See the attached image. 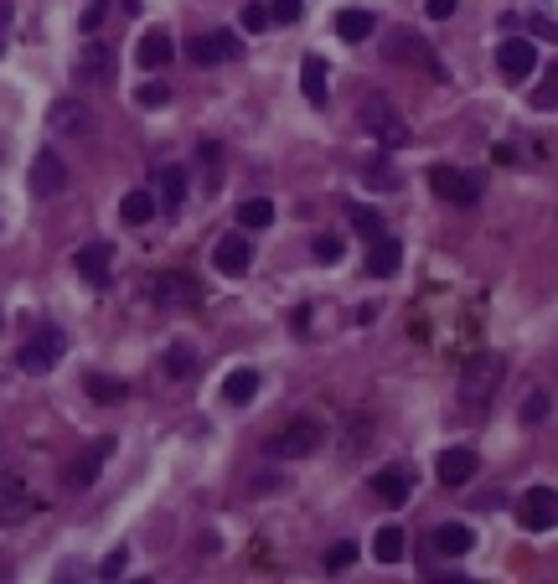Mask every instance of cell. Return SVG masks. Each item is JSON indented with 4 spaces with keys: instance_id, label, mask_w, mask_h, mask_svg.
<instances>
[{
    "instance_id": "48",
    "label": "cell",
    "mask_w": 558,
    "mask_h": 584,
    "mask_svg": "<svg viewBox=\"0 0 558 584\" xmlns=\"http://www.w3.org/2000/svg\"><path fill=\"white\" fill-rule=\"evenodd\" d=\"M11 21V0H0V26H6Z\"/></svg>"
},
{
    "instance_id": "21",
    "label": "cell",
    "mask_w": 558,
    "mask_h": 584,
    "mask_svg": "<svg viewBox=\"0 0 558 584\" xmlns=\"http://www.w3.org/2000/svg\"><path fill=\"white\" fill-rule=\"evenodd\" d=\"M83 393L93 398V404H124V398H130V383L109 378V373H83Z\"/></svg>"
},
{
    "instance_id": "44",
    "label": "cell",
    "mask_w": 558,
    "mask_h": 584,
    "mask_svg": "<svg viewBox=\"0 0 558 584\" xmlns=\"http://www.w3.org/2000/svg\"><path fill=\"white\" fill-rule=\"evenodd\" d=\"M367 181H372V187H398V176L388 166H367Z\"/></svg>"
},
{
    "instance_id": "19",
    "label": "cell",
    "mask_w": 558,
    "mask_h": 584,
    "mask_svg": "<svg viewBox=\"0 0 558 584\" xmlns=\"http://www.w3.org/2000/svg\"><path fill=\"white\" fill-rule=\"evenodd\" d=\"M176 57V42H171V32H145L140 37V47H135V63L145 68V73H161L166 63Z\"/></svg>"
},
{
    "instance_id": "37",
    "label": "cell",
    "mask_w": 558,
    "mask_h": 584,
    "mask_svg": "<svg viewBox=\"0 0 558 584\" xmlns=\"http://www.w3.org/2000/svg\"><path fill=\"white\" fill-rule=\"evenodd\" d=\"M310 254H316V264H336L341 254H347V243H341V238H331V233H321L316 243H310Z\"/></svg>"
},
{
    "instance_id": "11",
    "label": "cell",
    "mask_w": 558,
    "mask_h": 584,
    "mask_svg": "<svg viewBox=\"0 0 558 584\" xmlns=\"http://www.w3.org/2000/svg\"><path fill=\"white\" fill-rule=\"evenodd\" d=\"M533 68H538V52H533L527 37H507L502 47H496V73H502L507 83H522Z\"/></svg>"
},
{
    "instance_id": "15",
    "label": "cell",
    "mask_w": 558,
    "mask_h": 584,
    "mask_svg": "<svg viewBox=\"0 0 558 584\" xmlns=\"http://www.w3.org/2000/svg\"><path fill=\"white\" fill-rule=\"evenodd\" d=\"M212 264H217V274H248V264H254V243H248L243 233H228V238H217V249H212Z\"/></svg>"
},
{
    "instance_id": "27",
    "label": "cell",
    "mask_w": 558,
    "mask_h": 584,
    "mask_svg": "<svg viewBox=\"0 0 558 584\" xmlns=\"http://www.w3.org/2000/svg\"><path fill=\"white\" fill-rule=\"evenodd\" d=\"M372 32H378L372 11H341V16H336V37H341V42H367Z\"/></svg>"
},
{
    "instance_id": "42",
    "label": "cell",
    "mask_w": 558,
    "mask_h": 584,
    "mask_svg": "<svg viewBox=\"0 0 558 584\" xmlns=\"http://www.w3.org/2000/svg\"><path fill=\"white\" fill-rule=\"evenodd\" d=\"M124 569H130V548H114V553H109V559L99 564V579H119Z\"/></svg>"
},
{
    "instance_id": "3",
    "label": "cell",
    "mask_w": 558,
    "mask_h": 584,
    "mask_svg": "<svg viewBox=\"0 0 558 584\" xmlns=\"http://www.w3.org/2000/svg\"><path fill=\"white\" fill-rule=\"evenodd\" d=\"M357 119H362V130L378 140L383 150H398V145H409V125H403V114L388 94H367L357 104Z\"/></svg>"
},
{
    "instance_id": "16",
    "label": "cell",
    "mask_w": 558,
    "mask_h": 584,
    "mask_svg": "<svg viewBox=\"0 0 558 584\" xmlns=\"http://www.w3.org/2000/svg\"><path fill=\"white\" fill-rule=\"evenodd\" d=\"M372 497L388 502V507H403V502L414 497V476L403 471V466H383L378 476H372Z\"/></svg>"
},
{
    "instance_id": "5",
    "label": "cell",
    "mask_w": 558,
    "mask_h": 584,
    "mask_svg": "<svg viewBox=\"0 0 558 584\" xmlns=\"http://www.w3.org/2000/svg\"><path fill=\"white\" fill-rule=\"evenodd\" d=\"M62 352H68V331L52 326V321H42L37 331H31V342L16 352V362H21V373L42 378V373H52V367L62 362Z\"/></svg>"
},
{
    "instance_id": "22",
    "label": "cell",
    "mask_w": 558,
    "mask_h": 584,
    "mask_svg": "<svg viewBox=\"0 0 558 584\" xmlns=\"http://www.w3.org/2000/svg\"><path fill=\"white\" fill-rule=\"evenodd\" d=\"M300 94L316 104V109H326V57L310 52L305 63H300Z\"/></svg>"
},
{
    "instance_id": "32",
    "label": "cell",
    "mask_w": 558,
    "mask_h": 584,
    "mask_svg": "<svg viewBox=\"0 0 558 584\" xmlns=\"http://www.w3.org/2000/svg\"><path fill=\"white\" fill-rule=\"evenodd\" d=\"M269 223H274V202H269V197L238 202V228H269Z\"/></svg>"
},
{
    "instance_id": "13",
    "label": "cell",
    "mask_w": 558,
    "mask_h": 584,
    "mask_svg": "<svg viewBox=\"0 0 558 584\" xmlns=\"http://www.w3.org/2000/svg\"><path fill=\"white\" fill-rule=\"evenodd\" d=\"M73 73H78V83L104 88V83L114 78V52H109L104 42H83V47H78V63H73Z\"/></svg>"
},
{
    "instance_id": "43",
    "label": "cell",
    "mask_w": 558,
    "mask_h": 584,
    "mask_svg": "<svg viewBox=\"0 0 558 584\" xmlns=\"http://www.w3.org/2000/svg\"><path fill=\"white\" fill-rule=\"evenodd\" d=\"M424 16L429 21H450L455 16V0H424Z\"/></svg>"
},
{
    "instance_id": "10",
    "label": "cell",
    "mask_w": 558,
    "mask_h": 584,
    "mask_svg": "<svg viewBox=\"0 0 558 584\" xmlns=\"http://www.w3.org/2000/svg\"><path fill=\"white\" fill-rule=\"evenodd\" d=\"M481 471V460H476V450L471 445H450V450H440V460H434V476H440V486H471V476Z\"/></svg>"
},
{
    "instance_id": "47",
    "label": "cell",
    "mask_w": 558,
    "mask_h": 584,
    "mask_svg": "<svg viewBox=\"0 0 558 584\" xmlns=\"http://www.w3.org/2000/svg\"><path fill=\"white\" fill-rule=\"evenodd\" d=\"M279 486H285L279 476H259V481H254V491H279Z\"/></svg>"
},
{
    "instance_id": "29",
    "label": "cell",
    "mask_w": 558,
    "mask_h": 584,
    "mask_svg": "<svg viewBox=\"0 0 558 584\" xmlns=\"http://www.w3.org/2000/svg\"><path fill=\"white\" fill-rule=\"evenodd\" d=\"M26 507H31L26 481L21 476H0V517H21Z\"/></svg>"
},
{
    "instance_id": "35",
    "label": "cell",
    "mask_w": 558,
    "mask_h": 584,
    "mask_svg": "<svg viewBox=\"0 0 558 584\" xmlns=\"http://www.w3.org/2000/svg\"><path fill=\"white\" fill-rule=\"evenodd\" d=\"M269 21H274V16H269V6H264V0H248V6L238 11V26H243V32H264Z\"/></svg>"
},
{
    "instance_id": "34",
    "label": "cell",
    "mask_w": 558,
    "mask_h": 584,
    "mask_svg": "<svg viewBox=\"0 0 558 584\" xmlns=\"http://www.w3.org/2000/svg\"><path fill=\"white\" fill-rule=\"evenodd\" d=\"M548 414H553V393L533 388V393H527V404H522V424H543Z\"/></svg>"
},
{
    "instance_id": "49",
    "label": "cell",
    "mask_w": 558,
    "mask_h": 584,
    "mask_svg": "<svg viewBox=\"0 0 558 584\" xmlns=\"http://www.w3.org/2000/svg\"><path fill=\"white\" fill-rule=\"evenodd\" d=\"M0 52H6V37H0Z\"/></svg>"
},
{
    "instance_id": "26",
    "label": "cell",
    "mask_w": 558,
    "mask_h": 584,
    "mask_svg": "<svg viewBox=\"0 0 558 584\" xmlns=\"http://www.w3.org/2000/svg\"><path fill=\"white\" fill-rule=\"evenodd\" d=\"M155 212H161V202H155V192H130V197L119 202V218L130 223V228H145V223L155 218Z\"/></svg>"
},
{
    "instance_id": "9",
    "label": "cell",
    "mask_w": 558,
    "mask_h": 584,
    "mask_svg": "<svg viewBox=\"0 0 558 584\" xmlns=\"http://www.w3.org/2000/svg\"><path fill=\"white\" fill-rule=\"evenodd\" d=\"M114 445H119L114 435H104V440H93V445H88V450H83V455L73 460V466H68V471H62V486H68V491H88L93 481H99V471H104V460L114 455Z\"/></svg>"
},
{
    "instance_id": "18",
    "label": "cell",
    "mask_w": 558,
    "mask_h": 584,
    "mask_svg": "<svg viewBox=\"0 0 558 584\" xmlns=\"http://www.w3.org/2000/svg\"><path fill=\"white\" fill-rule=\"evenodd\" d=\"M398 264H403V243L393 233H378L367 249V274L372 280H388V274H398Z\"/></svg>"
},
{
    "instance_id": "7",
    "label": "cell",
    "mask_w": 558,
    "mask_h": 584,
    "mask_svg": "<svg viewBox=\"0 0 558 584\" xmlns=\"http://www.w3.org/2000/svg\"><path fill=\"white\" fill-rule=\"evenodd\" d=\"M181 52H186V63L212 68V63H238L243 42H238V32H197V37H186Z\"/></svg>"
},
{
    "instance_id": "2",
    "label": "cell",
    "mask_w": 558,
    "mask_h": 584,
    "mask_svg": "<svg viewBox=\"0 0 558 584\" xmlns=\"http://www.w3.org/2000/svg\"><path fill=\"white\" fill-rule=\"evenodd\" d=\"M502 378H507V362H502V352H476L471 362L460 367V404L486 409L491 398H496V388H502Z\"/></svg>"
},
{
    "instance_id": "20",
    "label": "cell",
    "mask_w": 558,
    "mask_h": 584,
    "mask_svg": "<svg viewBox=\"0 0 558 584\" xmlns=\"http://www.w3.org/2000/svg\"><path fill=\"white\" fill-rule=\"evenodd\" d=\"M155 300L161 305H197V280L192 274H155Z\"/></svg>"
},
{
    "instance_id": "45",
    "label": "cell",
    "mask_w": 558,
    "mask_h": 584,
    "mask_svg": "<svg viewBox=\"0 0 558 584\" xmlns=\"http://www.w3.org/2000/svg\"><path fill=\"white\" fill-rule=\"evenodd\" d=\"M512 161H522V156H517V145L502 140V145H496V166H512Z\"/></svg>"
},
{
    "instance_id": "38",
    "label": "cell",
    "mask_w": 558,
    "mask_h": 584,
    "mask_svg": "<svg viewBox=\"0 0 558 584\" xmlns=\"http://www.w3.org/2000/svg\"><path fill=\"white\" fill-rule=\"evenodd\" d=\"M269 16H274L279 26H290V21L305 16V0H269Z\"/></svg>"
},
{
    "instance_id": "12",
    "label": "cell",
    "mask_w": 558,
    "mask_h": 584,
    "mask_svg": "<svg viewBox=\"0 0 558 584\" xmlns=\"http://www.w3.org/2000/svg\"><path fill=\"white\" fill-rule=\"evenodd\" d=\"M68 166H62V156H57V150H42V156L37 161H31V192H37V197H62V192H68Z\"/></svg>"
},
{
    "instance_id": "28",
    "label": "cell",
    "mask_w": 558,
    "mask_h": 584,
    "mask_svg": "<svg viewBox=\"0 0 558 584\" xmlns=\"http://www.w3.org/2000/svg\"><path fill=\"white\" fill-rule=\"evenodd\" d=\"M347 223L372 243V238H378V233H388V223H383V212L378 207H367V202H347Z\"/></svg>"
},
{
    "instance_id": "30",
    "label": "cell",
    "mask_w": 558,
    "mask_h": 584,
    "mask_svg": "<svg viewBox=\"0 0 558 584\" xmlns=\"http://www.w3.org/2000/svg\"><path fill=\"white\" fill-rule=\"evenodd\" d=\"M155 202H161L166 212H176V207L186 202V171H181V166H166V171H161V197H155Z\"/></svg>"
},
{
    "instance_id": "36",
    "label": "cell",
    "mask_w": 558,
    "mask_h": 584,
    "mask_svg": "<svg viewBox=\"0 0 558 584\" xmlns=\"http://www.w3.org/2000/svg\"><path fill=\"white\" fill-rule=\"evenodd\" d=\"M533 109H558V63H553L548 78L533 88Z\"/></svg>"
},
{
    "instance_id": "25",
    "label": "cell",
    "mask_w": 558,
    "mask_h": 584,
    "mask_svg": "<svg viewBox=\"0 0 558 584\" xmlns=\"http://www.w3.org/2000/svg\"><path fill=\"white\" fill-rule=\"evenodd\" d=\"M161 373H166V378H181V383L197 378V352L186 347V342H171V347L161 352Z\"/></svg>"
},
{
    "instance_id": "40",
    "label": "cell",
    "mask_w": 558,
    "mask_h": 584,
    "mask_svg": "<svg viewBox=\"0 0 558 584\" xmlns=\"http://www.w3.org/2000/svg\"><path fill=\"white\" fill-rule=\"evenodd\" d=\"M109 16V0H88L83 16H78V32H99V21Z\"/></svg>"
},
{
    "instance_id": "1",
    "label": "cell",
    "mask_w": 558,
    "mask_h": 584,
    "mask_svg": "<svg viewBox=\"0 0 558 584\" xmlns=\"http://www.w3.org/2000/svg\"><path fill=\"white\" fill-rule=\"evenodd\" d=\"M383 63H393V68H429L440 83L450 78L445 63L434 57V47L424 42V32H409V26H388L383 32Z\"/></svg>"
},
{
    "instance_id": "33",
    "label": "cell",
    "mask_w": 558,
    "mask_h": 584,
    "mask_svg": "<svg viewBox=\"0 0 558 584\" xmlns=\"http://www.w3.org/2000/svg\"><path fill=\"white\" fill-rule=\"evenodd\" d=\"M352 564H357V543L352 538H341V543L326 548V574H347Z\"/></svg>"
},
{
    "instance_id": "41",
    "label": "cell",
    "mask_w": 558,
    "mask_h": 584,
    "mask_svg": "<svg viewBox=\"0 0 558 584\" xmlns=\"http://www.w3.org/2000/svg\"><path fill=\"white\" fill-rule=\"evenodd\" d=\"M171 99V88L166 83H145V88H135V104H145V109H161Z\"/></svg>"
},
{
    "instance_id": "6",
    "label": "cell",
    "mask_w": 558,
    "mask_h": 584,
    "mask_svg": "<svg viewBox=\"0 0 558 584\" xmlns=\"http://www.w3.org/2000/svg\"><path fill=\"white\" fill-rule=\"evenodd\" d=\"M481 187H486V181L471 176V171H460V166H429V192L445 197L450 207H476Z\"/></svg>"
},
{
    "instance_id": "17",
    "label": "cell",
    "mask_w": 558,
    "mask_h": 584,
    "mask_svg": "<svg viewBox=\"0 0 558 584\" xmlns=\"http://www.w3.org/2000/svg\"><path fill=\"white\" fill-rule=\"evenodd\" d=\"M434 553H445V559H465V553L476 548V528H465V522H440V528L429 533Z\"/></svg>"
},
{
    "instance_id": "23",
    "label": "cell",
    "mask_w": 558,
    "mask_h": 584,
    "mask_svg": "<svg viewBox=\"0 0 558 584\" xmlns=\"http://www.w3.org/2000/svg\"><path fill=\"white\" fill-rule=\"evenodd\" d=\"M52 130L57 135H88V109L78 99H57L52 104Z\"/></svg>"
},
{
    "instance_id": "14",
    "label": "cell",
    "mask_w": 558,
    "mask_h": 584,
    "mask_svg": "<svg viewBox=\"0 0 558 584\" xmlns=\"http://www.w3.org/2000/svg\"><path fill=\"white\" fill-rule=\"evenodd\" d=\"M73 269L83 274L88 285H109V269H114V243L99 238V243H83V249L73 254Z\"/></svg>"
},
{
    "instance_id": "39",
    "label": "cell",
    "mask_w": 558,
    "mask_h": 584,
    "mask_svg": "<svg viewBox=\"0 0 558 584\" xmlns=\"http://www.w3.org/2000/svg\"><path fill=\"white\" fill-rule=\"evenodd\" d=\"M367 435H372V419H352L347 445H341V450H347V455H362V450H367Z\"/></svg>"
},
{
    "instance_id": "8",
    "label": "cell",
    "mask_w": 558,
    "mask_h": 584,
    "mask_svg": "<svg viewBox=\"0 0 558 584\" xmlns=\"http://www.w3.org/2000/svg\"><path fill=\"white\" fill-rule=\"evenodd\" d=\"M517 522L527 533H548L558 528V491L553 486H527L517 497Z\"/></svg>"
},
{
    "instance_id": "24",
    "label": "cell",
    "mask_w": 558,
    "mask_h": 584,
    "mask_svg": "<svg viewBox=\"0 0 558 584\" xmlns=\"http://www.w3.org/2000/svg\"><path fill=\"white\" fill-rule=\"evenodd\" d=\"M254 393H259L254 367H233V373L223 378V404H254Z\"/></svg>"
},
{
    "instance_id": "4",
    "label": "cell",
    "mask_w": 558,
    "mask_h": 584,
    "mask_svg": "<svg viewBox=\"0 0 558 584\" xmlns=\"http://www.w3.org/2000/svg\"><path fill=\"white\" fill-rule=\"evenodd\" d=\"M326 445V424L321 419H290L285 429H274V435L264 440V455H274V460H305V455H316Z\"/></svg>"
},
{
    "instance_id": "46",
    "label": "cell",
    "mask_w": 558,
    "mask_h": 584,
    "mask_svg": "<svg viewBox=\"0 0 558 584\" xmlns=\"http://www.w3.org/2000/svg\"><path fill=\"white\" fill-rule=\"evenodd\" d=\"M533 26H538V37H543V42H558V26H553V21H543V16H533Z\"/></svg>"
},
{
    "instance_id": "31",
    "label": "cell",
    "mask_w": 558,
    "mask_h": 584,
    "mask_svg": "<svg viewBox=\"0 0 558 584\" xmlns=\"http://www.w3.org/2000/svg\"><path fill=\"white\" fill-rule=\"evenodd\" d=\"M403 548H409V543H403V528H393V522H388V528H378V538H372V553H378V564H398V559H403Z\"/></svg>"
}]
</instances>
